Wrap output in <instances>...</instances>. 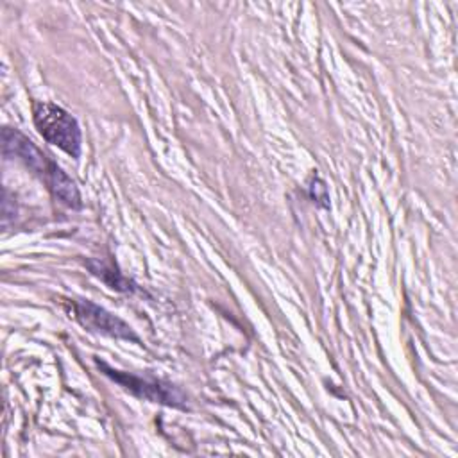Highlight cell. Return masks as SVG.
Masks as SVG:
<instances>
[{
    "label": "cell",
    "mask_w": 458,
    "mask_h": 458,
    "mask_svg": "<svg viewBox=\"0 0 458 458\" xmlns=\"http://www.w3.org/2000/svg\"><path fill=\"white\" fill-rule=\"evenodd\" d=\"M32 113L36 129L48 143L59 147L72 157L81 156V129L70 113L48 102H36Z\"/></svg>",
    "instance_id": "6da1fadb"
},
{
    "label": "cell",
    "mask_w": 458,
    "mask_h": 458,
    "mask_svg": "<svg viewBox=\"0 0 458 458\" xmlns=\"http://www.w3.org/2000/svg\"><path fill=\"white\" fill-rule=\"evenodd\" d=\"M97 365L107 377H111L114 383L123 386L127 392H131L141 399L168 404V406H184V403H186L184 394L170 383L152 379V377H140V376H134V374H129L123 370H116V369L107 367L104 361H97Z\"/></svg>",
    "instance_id": "7a4b0ae2"
},
{
    "label": "cell",
    "mask_w": 458,
    "mask_h": 458,
    "mask_svg": "<svg viewBox=\"0 0 458 458\" xmlns=\"http://www.w3.org/2000/svg\"><path fill=\"white\" fill-rule=\"evenodd\" d=\"M70 308V317H73L81 326H84L86 329L91 331H100L104 335L114 336V338H123V340H134L138 342V336L134 335V331L116 315L109 313L107 310L97 306L91 301H75L70 299L68 302Z\"/></svg>",
    "instance_id": "3957f363"
},
{
    "label": "cell",
    "mask_w": 458,
    "mask_h": 458,
    "mask_svg": "<svg viewBox=\"0 0 458 458\" xmlns=\"http://www.w3.org/2000/svg\"><path fill=\"white\" fill-rule=\"evenodd\" d=\"M2 147H4V156L5 157H18L30 170L39 174L45 181L48 179L52 170L57 166L27 136L18 132L16 129L4 127V131H2Z\"/></svg>",
    "instance_id": "277c9868"
},
{
    "label": "cell",
    "mask_w": 458,
    "mask_h": 458,
    "mask_svg": "<svg viewBox=\"0 0 458 458\" xmlns=\"http://www.w3.org/2000/svg\"><path fill=\"white\" fill-rule=\"evenodd\" d=\"M47 184H48L50 191L54 193V197L57 200H61L64 206H68V208H81L82 206L81 193H79L75 182L59 166H55L52 170V174L47 179Z\"/></svg>",
    "instance_id": "5b68a950"
},
{
    "label": "cell",
    "mask_w": 458,
    "mask_h": 458,
    "mask_svg": "<svg viewBox=\"0 0 458 458\" xmlns=\"http://www.w3.org/2000/svg\"><path fill=\"white\" fill-rule=\"evenodd\" d=\"M86 267L91 270L93 276L100 277L109 288H114L118 292L134 290L132 283L127 277H123L111 263H106V261H100V259H88Z\"/></svg>",
    "instance_id": "8992f818"
}]
</instances>
